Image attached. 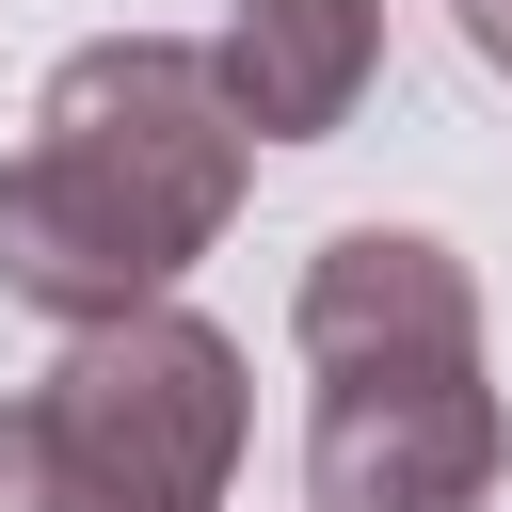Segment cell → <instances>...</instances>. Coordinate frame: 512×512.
<instances>
[{
  "label": "cell",
  "mask_w": 512,
  "mask_h": 512,
  "mask_svg": "<svg viewBox=\"0 0 512 512\" xmlns=\"http://www.w3.org/2000/svg\"><path fill=\"white\" fill-rule=\"evenodd\" d=\"M256 128L224 112L192 32H96L48 64L32 144L0 160V304L32 320H128L176 304V272L240 224Z\"/></svg>",
  "instance_id": "cell-1"
},
{
  "label": "cell",
  "mask_w": 512,
  "mask_h": 512,
  "mask_svg": "<svg viewBox=\"0 0 512 512\" xmlns=\"http://www.w3.org/2000/svg\"><path fill=\"white\" fill-rule=\"evenodd\" d=\"M304 336V512H480L512 464L480 368V272L432 224H336L288 288Z\"/></svg>",
  "instance_id": "cell-2"
},
{
  "label": "cell",
  "mask_w": 512,
  "mask_h": 512,
  "mask_svg": "<svg viewBox=\"0 0 512 512\" xmlns=\"http://www.w3.org/2000/svg\"><path fill=\"white\" fill-rule=\"evenodd\" d=\"M240 432V336L192 304H128L80 320L48 384H0V512H224Z\"/></svg>",
  "instance_id": "cell-3"
},
{
  "label": "cell",
  "mask_w": 512,
  "mask_h": 512,
  "mask_svg": "<svg viewBox=\"0 0 512 512\" xmlns=\"http://www.w3.org/2000/svg\"><path fill=\"white\" fill-rule=\"evenodd\" d=\"M208 80L256 144H336L384 80V0H240L208 32Z\"/></svg>",
  "instance_id": "cell-4"
},
{
  "label": "cell",
  "mask_w": 512,
  "mask_h": 512,
  "mask_svg": "<svg viewBox=\"0 0 512 512\" xmlns=\"http://www.w3.org/2000/svg\"><path fill=\"white\" fill-rule=\"evenodd\" d=\"M448 16H464V48H480V64L512 80V0H448Z\"/></svg>",
  "instance_id": "cell-5"
}]
</instances>
